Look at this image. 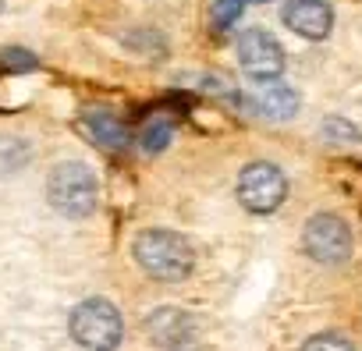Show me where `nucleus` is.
<instances>
[{"label": "nucleus", "mask_w": 362, "mask_h": 351, "mask_svg": "<svg viewBox=\"0 0 362 351\" xmlns=\"http://www.w3.org/2000/svg\"><path fill=\"white\" fill-rule=\"evenodd\" d=\"M47 199L61 217H75V220L89 217L100 203V185H96L93 167H86L78 160L57 163L47 178Z\"/></svg>", "instance_id": "obj_3"}, {"label": "nucleus", "mask_w": 362, "mask_h": 351, "mask_svg": "<svg viewBox=\"0 0 362 351\" xmlns=\"http://www.w3.org/2000/svg\"><path fill=\"white\" fill-rule=\"evenodd\" d=\"M68 330L82 351H117L124 340L121 309L107 298H86L71 309Z\"/></svg>", "instance_id": "obj_2"}, {"label": "nucleus", "mask_w": 362, "mask_h": 351, "mask_svg": "<svg viewBox=\"0 0 362 351\" xmlns=\"http://www.w3.org/2000/svg\"><path fill=\"white\" fill-rule=\"evenodd\" d=\"M146 333H149V340H153L156 347H163V351L185 347V344H192V337H196V316H189L185 309L163 305V309L149 312Z\"/></svg>", "instance_id": "obj_7"}, {"label": "nucleus", "mask_w": 362, "mask_h": 351, "mask_svg": "<svg viewBox=\"0 0 362 351\" xmlns=\"http://www.w3.org/2000/svg\"><path fill=\"white\" fill-rule=\"evenodd\" d=\"M249 4V0H217V25H231L238 15H242V8Z\"/></svg>", "instance_id": "obj_13"}, {"label": "nucleus", "mask_w": 362, "mask_h": 351, "mask_svg": "<svg viewBox=\"0 0 362 351\" xmlns=\"http://www.w3.org/2000/svg\"><path fill=\"white\" fill-rule=\"evenodd\" d=\"M142 149H149V153H160L167 142H170V117H153V121H146V128H142Z\"/></svg>", "instance_id": "obj_11"}, {"label": "nucleus", "mask_w": 362, "mask_h": 351, "mask_svg": "<svg viewBox=\"0 0 362 351\" xmlns=\"http://www.w3.org/2000/svg\"><path fill=\"white\" fill-rule=\"evenodd\" d=\"M238 61L252 82H274L284 71V50L263 29H249L238 36Z\"/></svg>", "instance_id": "obj_6"}, {"label": "nucleus", "mask_w": 362, "mask_h": 351, "mask_svg": "<svg viewBox=\"0 0 362 351\" xmlns=\"http://www.w3.org/2000/svg\"><path fill=\"white\" fill-rule=\"evenodd\" d=\"M252 103L263 117L270 121H288L298 114V93L291 85H281V78L274 82H259V89L252 93Z\"/></svg>", "instance_id": "obj_9"}, {"label": "nucleus", "mask_w": 362, "mask_h": 351, "mask_svg": "<svg viewBox=\"0 0 362 351\" xmlns=\"http://www.w3.org/2000/svg\"><path fill=\"white\" fill-rule=\"evenodd\" d=\"M302 351H355V344L341 333H316L302 344Z\"/></svg>", "instance_id": "obj_12"}, {"label": "nucleus", "mask_w": 362, "mask_h": 351, "mask_svg": "<svg viewBox=\"0 0 362 351\" xmlns=\"http://www.w3.org/2000/svg\"><path fill=\"white\" fill-rule=\"evenodd\" d=\"M82 131H86L100 149H110V153H117V149L128 145V128H124L121 117H114L110 110H89V114H82Z\"/></svg>", "instance_id": "obj_10"}, {"label": "nucleus", "mask_w": 362, "mask_h": 351, "mask_svg": "<svg viewBox=\"0 0 362 351\" xmlns=\"http://www.w3.org/2000/svg\"><path fill=\"white\" fill-rule=\"evenodd\" d=\"M132 256L142 266V273L160 284L185 280L196 266V252H192L189 238H181L177 231H160V227L142 231L132 245Z\"/></svg>", "instance_id": "obj_1"}, {"label": "nucleus", "mask_w": 362, "mask_h": 351, "mask_svg": "<svg viewBox=\"0 0 362 351\" xmlns=\"http://www.w3.org/2000/svg\"><path fill=\"white\" fill-rule=\"evenodd\" d=\"M0 11H4V0H0Z\"/></svg>", "instance_id": "obj_15"}, {"label": "nucleus", "mask_w": 362, "mask_h": 351, "mask_svg": "<svg viewBox=\"0 0 362 351\" xmlns=\"http://www.w3.org/2000/svg\"><path fill=\"white\" fill-rule=\"evenodd\" d=\"M284 25L302 40H323L334 25V11L327 0H288L284 4Z\"/></svg>", "instance_id": "obj_8"}, {"label": "nucleus", "mask_w": 362, "mask_h": 351, "mask_svg": "<svg viewBox=\"0 0 362 351\" xmlns=\"http://www.w3.org/2000/svg\"><path fill=\"white\" fill-rule=\"evenodd\" d=\"M302 245L309 252V259L323 263V266H337L351 256V231L341 217L334 213H316L305 220L302 227Z\"/></svg>", "instance_id": "obj_5"}, {"label": "nucleus", "mask_w": 362, "mask_h": 351, "mask_svg": "<svg viewBox=\"0 0 362 351\" xmlns=\"http://www.w3.org/2000/svg\"><path fill=\"white\" fill-rule=\"evenodd\" d=\"M288 199V178L281 174V167L267 163V160H256L249 167H242L238 174V203L249 210V213H274L281 210V203Z\"/></svg>", "instance_id": "obj_4"}, {"label": "nucleus", "mask_w": 362, "mask_h": 351, "mask_svg": "<svg viewBox=\"0 0 362 351\" xmlns=\"http://www.w3.org/2000/svg\"><path fill=\"white\" fill-rule=\"evenodd\" d=\"M327 135H330V138H337V135H344V138H362L355 128H348V121H327Z\"/></svg>", "instance_id": "obj_14"}]
</instances>
